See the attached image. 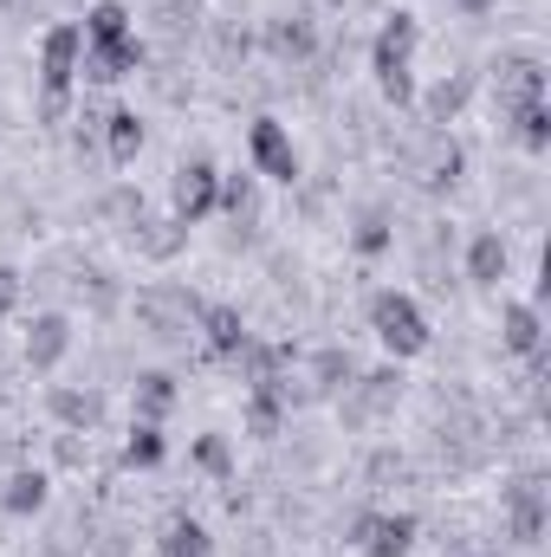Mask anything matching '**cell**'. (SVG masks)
Listing matches in <instances>:
<instances>
[{
	"label": "cell",
	"instance_id": "30",
	"mask_svg": "<svg viewBox=\"0 0 551 557\" xmlns=\"http://www.w3.org/2000/svg\"><path fill=\"white\" fill-rule=\"evenodd\" d=\"M513 124H519V143H526V149H546V143H551L546 104H526V111H513Z\"/></svg>",
	"mask_w": 551,
	"mask_h": 557
},
{
	"label": "cell",
	"instance_id": "17",
	"mask_svg": "<svg viewBox=\"0 0 551 557\" xmlns=\"http://www.w3.org/2000/svg\"><path fill=\"white\" fill-rule=\"evenodd\" d=\"M0 506L7 512H39L46 506V473H33V467H20V473H7V486H0Z\"/></svg>",
	"mask_w": 551,
	"mask_h": 557
},
{
	"label": "cell",
	"instance_id": "15",
	"mask_svg": "<svg viewBox=\"0 0 551 557\" xmlns=\"http://www.w3.org/2000/svg\"><path fill=\"white\" fill-rule=\"evenodd\" d=\"M201 331H208V344L221 350V357H241L247 350V324H241V311L234 305H201V318H195Z\"/></svg>",
	"mask_w": 551,
	"mask_h": 557
},
{
	"label": "cell",
	"instance_id": "22",
	"mask_svg": "<svg viewBox=\"0 0 551 557\" xmlns=\"http://www.w3.org/2000/svg\"><path fill=\"white\" fill-rule=\"evenodd\" d=\"M506 350L539 357V305H506Z\"/></svg>",
	"mask_w": 551,
	"mask_h": 557
},
{
	"label": "cell",
	"instance_id": "34",
	"mask_svg": "<svg viewBox=\"0 0 551 557\" xmlns=\"http://www.w3.org/2000/svg\"><path fill=\"white\" fill-rule=\"evenodd\" d=\"M195 460H201L208 473H228V467H234V460H228V441H201V447H195Z\"/></svg>",
	"mask_w": 551,
	"mask_h": 557
},
{
	"label": "cell",
	"instance_id": "25",
	"mask_svg": "<svg viewBox=\"0 0 551 557\" xmlns=\"http://www.w3.org/2000/svg\"><path fill=\"white\" fill-rule=\"evenodd\" d=\"M215 208H228L234 227L254 221V175H221V182H215Z\"/></svg>",
	"mask_w": 551,
	"mask_h": 557
},
{
	"label": "cell",
	"instance_id": "8",
	"mask_svg": "<svg viewBox=\"0 0 551 557\" xmlns=\"http://www.w3.org/2000/svg\"><path fill=\"white\" fill-rule=\"evenodd\" d=\"M506 512H513V539L519 545H539V532H546V480L539 473H519L506 486Z\"/></svg>",
	"mask_w": 551,
	"mask_h": 557
},
{
	"label": "cell",
	"instance_id": "6",
	"mask_svg": "<svg viewBox=\"0 0 551 557\" xmlns=\"http://www.w3.org/2000/svg\"><path fill=\"white\" fill-rule=\"evenodd\" d=\"M396 396H403V376H396V370L351 376V383H344V421H351V428H357V421H377L383 409H396Z\"/></svg>",
	"mask_w": 551,
	"mask_h": 557
},
{
	"label": "cell",
	"instance_id": "26",
	"mask_svg": "<svg viewBox=\"0 0 551 557\" xmlns=\"http://www.w3.org/2000/svg\"><path fill=\"white\" fill-rule=\"evenodd\" d=\"M461 175V149L454 143H428V156H421V188H448Z\"/></svg>",
	"mask_w": 551,
	"mask_h": 557
},
{
	"label": "cell",
	"instance_id": "7",
	"mask_svg": "<svg viewBox=\"0 0 551 557\" xmlns=\"http://www.w3.org/2000/svg\"><path fill=\"white\" fill-rule=\"evenodd\" d=\"M137 65H143V46H137V33H124V39L85 46V59H78V78H85V85H118V78H131Z\"/></svg>",
	"mask_w": 551,
	"mask_h": 557
},
{
	"label": "cell",
	"instance_id": "16",
	"mask_svg": "<svg viewBox=\"0 0 551 557\" xmlns=\"http://www.w3.org/2000/svg\"><path fill=\"white\" fill-rule=\"evenodd\" d=\"M351 376H357V370H351V357H344V350H318V357L305 363V376H298V383H305V396H344V383H351Z\"/></svg>",
	"mask_w": 551,
	"mask_h": 557
},
{
	"label": "cell",
	"instance_id": "29",
	"mask_svg": "<svg viewBox=\"0 0 551 557\" xmlns=\"http://www.w3.org/2000/svg\"><path fill=\"white\" fill-rule=\"evenodd\" d=\"M279 416H285V396H279V389H254L247 428H254V434H279Z\"/></svg>",
	"mask_w": 551,
	"mask_h": 557
},
{
	"label": "cell",
	"instance_id": "23",
	"mask_svg": "<svg viewBox=\"0 0 551 557\" xmlns=\"http://www.w3.org/2000/svg\"><path fill=\"white\" fill-rule=\"evenodd\" d=\"M156 545H162V557H208V532L195 519H169Z\"/></svg>",
	"mask_w": 551,
	"mask_h": 557
},
{
	"label": "cell",
	"instance_id": "33",
	"mask_svg": "<svg viewBox=\"0 0 551 557\" xmlns=\"http://www.w3.org/2000/svg\"><path fill=\"white\" fill-rule=\"evenodd\" d=\"M52 454H59V467H85V441H78V428H65Z\"/></svg>",
	"mask_w": 551,
	"mask_h": 557
},
{
	"label": "cell",
	"instance_id": "20",
	"mask_svg": "<svg viewBox=\"0 0 551 557\" xmlns=\"http://www.w3.org/2000/svg\"><path fill=\"white\" fill-rule=\"evenodd\" d=\"M105 149H111V162H131L143 149V124H137V111H111L105 117Z\"/></svg>",
	"mask_w": 551,
	"mask_h": 557
},
{
	"label": "cell",
	"instance_id": "21",
	"mask_svg": "<svg viewBox=\"0 0 551 557\" xmlns=\"http://www.w3.org/2000/svg\"><path fill=\"white\" fill-rule=\"evenodd\" d=\"M131 33V13L118 7V0H98L91 13H85V46H105V39H124Z\"/></svg>",
	"mask_w": 551,
	"mask_h": 557
},
{
	"label": "cell",
	"instance_id": "28",
	"mask_svg": "<svg viewBox=\"0 0 551 557\" xmlns=\"http://www.w3.org/2000/svg\"><path fill=\"white\" fill-rule=\"evenodd\" d=\"M162 460V428L156 421H137L131 441H124V467H156Z\"/></svg>",
	"mask_w": 551,
	"mask_h": 557
},
{
	"label": "cell",
	"instance_id": "35",
	"mask_svg": "<svg viewBox=\"0 0 551 557\" xmlns=\"http://www.w3.org/2000/svg\"><path fill=\"white\" fill-rule=\"evenodd\" d=\"M13 305H20V273H13V267H0V318H7Z\"/></svg>",
	"mask_w": 551,
	"mask_h": 557
},
{
	"label": "cell",
	"instance_id": "10",
	"mask_svg": "<svg viewBox=\"0 0 551 557\" xmlns=\"http://www.w3.org/2000/svg\"><path fill=\"white\" fill-rule=\"evenodd\" d=\"M65 350H72V324H65L59 311H39V318L26 324V363H33V370H59Z\"/></svg>",
	"mask_w": 551,
	"mask_h": 557
},
{
	"label": "cell",
	"instance_id": "11",
	"mask_svg": "<svg viewBox=\"0 0 551 557\" xmlns=\"http://www.w3.org/2000/svg\"><path fill=\"white\" fill-rule=\"evenodd\" d=\"M254 162H260V175H273V182H298V149H292V137L279 131L273 117L254 124Z\"/></svg>",
	"mask_w": 551,
	"mask_h": 557
},
{
	"label": "cell",
	"instance_id": "12",
	"mask_svg": "<svg viewBox=\"0 0 551 557\" xmlns=\"http://www.w3.org/2000/svg\"><path fill=\"white\" fill-rule=\"evenodd\" d=\"M215 169L208 162H182L175 169V221H201L208 208H215Z\"/></svg>",
	"mask_w": 551,
	"mask_h": 557
},
{
	"label": "cell",
	"instance_id": "2",
	"mask_svg": "<svg viewBox=\"0 0 551 557\" xmlns=\"http://www.w3.org/2000/svg\"><path fill=\"white\" fill-rule=\"evenodd\" d=\"M409 52H415V20L409 13H390L383 33H377V85L390 104H409L415 85H409Z\"/></svg>",
	"mask_w": 551,
	"mask_h": 557
},
{
	"label": "cell",
	"instance_id": "18",
	"mask_svg": "<svg viewBox=\"0 0 551 557\" xmlns=\"http://www.w3.org/2000/svg\"><path fill=\"white\" fill-rule=\"evenodd\" d=\"M467 278H474V285H500V278H506V240H500V234H480V240L467 247Z\"/></svg>",
	"mask_w": 551,
	"mask_h": 557
},
{
	"label": "cell",
	"instance_id": "5",
	"mask_svg": "<svg viewBox=\"0 0 551 557\" xmlns=\"http://www.w3.org/2000/svg\"><path fill=\"white\" fill-rule=\"evenodd\" d=\"M493 98H500L506 111H526V104H546V65H539V59H526V52H513V59H500V65H493Z\"/></svg>",
	"mask_w": 551,
	"mask_h": 557
},
{
	"label": "cell",
	"instance_id": "19",
	"mask_svg": "<svg viewBox=\"0 0 551 557\" xmlns=\"http://www.w3.org/2000/svg\"><path fill=\"white\" fill-rule=\"evenodd\" d=\"M169 409H175V376H162V370L137 376V421H156V428H162Z\"/></svg>",
	"mask_w": 551,
	"mask_h": 557
},
{
	"label": "cell",
	"instance_id": "14",
	"mask_svg": "<svg viewBox=\"0 0 551 557\" xmlns=\"http://www.w3.org/2000/svg\"><path fill=\"white\" fill-rule=\"evenodd\" d=\"M131 240H137V253H149V260H175L182 253V240H188V221H131Z\"/></svg>",
	"mask_w": 551,
	"mask_h": 557
},
{
	"label": "cell",
	"instance_id": "9",
	"mask_svg": "<svg viewBox=\"0 0 551 557\" xmlns=\"http://www.w3.org/2000/svg\"><path fill=\"white\" fill-rule=\"evenodd\" d=\"M357 545L370 557H403L415 545V519L409 512H364L357 519Z\"/></svg>",
	"mask_w": 551,
	"mask_h": 557
},
{
	"label": "cell",
	"instance_id": "24",
	"mask_svg": "<svg viewBox=\"0 0 551 557\" xmlns=\"http://www.w3.org/2000/svg\"><path fill=\"white\" fill-rule=\"evenodd\" d=\"M467 91H474V78L467 72H454V78H441L434 91H428V124H448L461 104H467Z\"/></svg>",
	"mask_w": 551,
	"mask_h": 557
},
{
	"label": "cell",
	"instance_id": "36",
	"mask_svg": "<svg viewBox=\"0 0 551 557\" xmlns=\"http://www.w3.org/2000/svg\"><path fill=\"white\" fill-rule=\"evenodd\" d=\"M370 480H377V486H383V480H403V460H390V454H377V460H370Z\"/></svg>",
	"mask_w": 551,
	"mask_h": 557
},
{
	"label": "cell",
	"instance_id": "37",
	"mask_svg": "<svg viewBox=\"0 0 551 557\" xmlns=\"http://www.w3.org/2000/svg\"><path fill=\"white\" fill-rule=\"evenodd\" d=\"M331 7H344V0H331Z\"/></svg>",
	"mask_w": 551,
	"mask_h": 557
},
{
	"label": "cell",
	"instance_id": "13",
	"mask_svg": "<svg viewBox=\"0 0 551 557\" xmlns=\"http://www.w3.org/2000/svg\"><path fill=\"white\" fill-rule=\"evenodd\" d=\"M267 46H273V59H285V65H305V59H311V46H318L311 13H285V20H273Z\"/></svg>",
	"mask_w": 551,
	"mask_h": 557
},
{
	"label": "cell",
	"instance_id": "32",
	"mask_svg": "<svg viewBox=\"0 0 551 557\" xmlns=\"http://www.w3.org/2000/svg\"><path fill=\"white\" fill-rule=\"evenodd\" d=\"M78 298H91L98 311H111V305H118V292H111V278H105V273H85V278H78Z\"/></svg>",
	"mask_w": 551,
	"mask_h": 557
},
{
	"label": "cell",
	"instance_id": "4",
	"mask_svg": "<svg viewBox=\"0 0 551 557\" xmlns=\"http://www.w3.org/2000/svg\"><path fill=\"white\" fill-rule=\"evenodd\" d=\"M78 59H85V33L78 26H52L46 46H39V85H46V98H65L78 85Z\"/></svg>",
	"mask_w": 551,
	"mask_h": 557
},
{
	"label": "cell",
	"instance_id": "31",
	"mask_svg": "<svg viewBox=\"0 0 551 557\" xmlns=\"http://www.w3.org/2000/svg\"><path fill=\"white\" fill-rule=\"evenodd\" d=\"M383 247H390V221H383V214H370V221L357 227V253H383Z\"/></svg>",
	"mask_w": 551,
	"mask_h": 557
},
{
	"label": "cell",
	"instance_id": "3",
	"mask_svg": "<svg viewBox=\"0 0 551 557\" xmlns=\"http://www.w3.org/2000/svg\"><path fill=\"white\" fill-rule=\"evenodd\" d=\"M370 324H377V337H383L390 357H421L428 350V324H421L415 298H403V292H377L370 298Z\"/></svg>",
	"mask_w": 551,
	"mask_h": 557
},
{
	"label": "cell",
	"instance_id": "27",
	"mask_svg": "<svg viewBox=\"0 0 551 557\" xmlns=\"http://www.w3.org/2000/svg\"><path fill=\"white\" fill-rule=\"evenodd\" d=\"M52 416L85 434V428L98 421V396H85V389H52Z\"/></svg>",
	"mask_w": 551,
	"mask_h": 557
},
{
	"label": "cell",
	"instance_id": "1",
	"mask_svg": "<svg viewBox=\"0 0 551 557\" xmlns=\"http://www.w3.org/2000/svg\"><path fill=\"white\" fill-rule=\"evenodd\" d=\"M195 318H201V305L182 285H143L137 292V324L149 337H162V344H182L195 331Z\"/></svg>",
	"mask_w": 551,
	"mask_h": 557
}]
</instances>
